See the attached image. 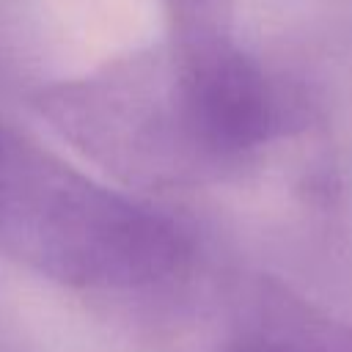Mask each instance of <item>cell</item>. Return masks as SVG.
I'll list each match as a JSON object with an SVG mask.
<instances>
[{
    "label": "cell",
    "mask_w": 352,
    "mask_h": 352,
    "mask_svg": "<svg viewBox=\"0 0 352 352\" xmlns=\"http://www.w3.org/2000/svg\"><path fill=\"white\" fill-rule=\"evenodd\" d=\"M0 250L60 286L143 292L192 267L195 236L0 118Z\"/></svg>",
    "instance_id": "1"
},
{
    "label": "cell",
    "mask_w": 352,
    "mask_h": 352,
    "mask_svg": "<svg viewBox=\"0 0 352 352\" xmlns=\"http://www.w3.org/2000/svg\"><path fill=\"white\" fill-rule=\"evenodd\" d=\"M38 116L77 151L140 190H190L234 170L206 143L168 47L126 52L41 85Z\"/></svg>",
    "instance_id": "2"
},
{
    "label": "cell",
    "mask_w": 352,
    "mask_h": 352,
    "mask_svg": "<svg viewBox=\"0 0 352 352\" xmlns=\"http://www.w3.org/2000/svg\"><path fill=\"white\" fill-rule=\"evenodd\" d=\"M217 352H352V324L275 278L250 283L234 336Z\"/></svg>",
    "instance_id": "3"
},
{
    "label": "cell",
    "mask_w": 352,
    "mask_h": 352,
    "mask_svg": "<svg viewBox=\"0 0 352 352\" xmlns=\"http://www.w3.org/2000/svg\"><path fill=\"white\" fill-rule=\"evenodd\" d=\"M170 44H198L234 36V0H168Z\"/></svg>",
    "instance_id": "4"
}]
</instances>
